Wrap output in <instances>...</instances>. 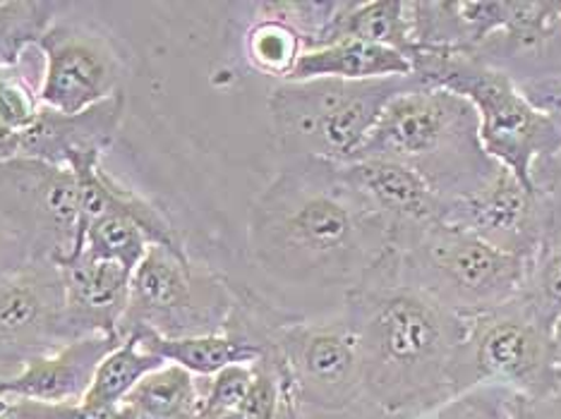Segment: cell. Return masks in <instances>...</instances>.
I'll list each match as a JSON object with an SVG mask.
<instances>
[{
	"instance_id": "cell-1",
	"label": "cell",
	"mask_w": 561,
	"mask_h": 419,
	"mask_svg": "<svg viewBox=\"0 0 561 419\" xmlns=\"http://www.w3.org/2000/svg\"><path fill=\"white\" fill-rule=\"evenodd\" d=\"M248 240L272 281L348 295L393 247V228L343 181L336 163L288 159L254 199Z\"/></svg>"
},
{
	"instance_id": "cell-2",
	"label": "cell",
	"mask_w": 561,
	"mask_h": 419,
	"mask_svg": "<svg viewBox=\"0 0 561 419\" xmlns=\"http://www.w3.org/2000/svg\"><path fill=\"white\" fill-rule=\"evenodd\" d=\"M358 338L363 393L391 415H415L466 388L468 316L401 281L393 247L343 310Z\"/></svg>"
},
{
	"instance_id": "cell-3",
	"label": "cell",
	"mask_w": 561,
	"mask_h": 419,
	"mask_svg": "<svg viewBox=\"0 0 561 419\" xmlns=\"http://www.w3.org/2000/svg\"><path fill=\"white\" fill-rule=\"evenodd\" d=\"M478 130V113L466 98L449 89L417 84L389 101L351 161H399L451 205L478 193L500 168L484 154Z\"/></svg>"
},
{
	"instance_id": "cell-4",
	"label": "cell",
	"mask_w": 561,
	"mask_h": 419,
	"mask_svg": "<svg viewBox=\"0 0 561 419\" xmlns=\"http://www.w3.org/2000/svg\"><path fill=\"white\" fill-rule=\"evenodd\" d=\"M411 62L427 86L449 89L473 106L484 154L535 189L533 168L561 147V120L473 50L417 48Z\"/></svg>"
},
{
	"instance_id": "cell-5",
	"label": "cell",
	"mask_w": 561,
	"mask_h": 419,
	"mask_svg": "<svg viewBox=\"0 0 561 419\" xmlns=\"http://www.w3.org/2000/svg\"><path fill=\"white\" fill-rule=\"evenodd\" d=\"M393 252L401 281L458 316H478L518 300L530 266L446 221L393 233Z\"/></svg>"
},
{
	"instance_id": "cell-6",
	"label": "cell",
	"mask_w": 561,
	"mask_h": 419,
	"mask_svg": "<svg viewBox=\"0 0 561 419\" xmlns=\"http://www.w3.org/2000/svg\"><path fill=\"white\" fill-rule=\"evenodd\" d=\"M417 84H425L417 74L367 82H280L270 96L274 137L286 159L348 163L389 101Z\"/></svg>"
},
{
	"instance_id": "cell-7",
	"label": "cell",
	"mask_w": 561,
	"mask_h": 419,
	"mask_svg": "<svg viewBox=\"0 0 561 419\" xmlns=\"http://www.w3.org/2000/svg\"><path fill=\"white\" fill-rule=\"evenodd\" d=\"M238 283L193 261L190 254L149 247L130 281V304L121 324V338L151 334L190 338L226 334L236 310Z\"/></svg>"
},
{
	"instance_id": "cell-8",
	"label": "cell",
	"mask_w": 561,
	"mask_h": 419,
	"mask_svg": "<svg viewBox=\"0 0 561 419\" xmlns=\"http://www.w3.org/2000/svg\"><path fill=\"white\" fill-rule=\"evenodd\" d=\"M461 370L466 386L496 381L526 398L557 396L561 386L552 326L530 310L523 295L500 310L468 316Z\"/></svg>"
},
{
	"instance_id": "cell-9",
	"label": "cell",
	"mask_w": 561,
	"mask_h": 419,
	"mask_svg": "<svg viewBox=\"0 0 561 419\" xmlns=\"http://www.w3.org/2000/svg\"><path fill=\"white\" fill-rule=\"evenodd\" d=\"M80 181L70 168L39 159L0 161V223L30 245L36 259L66 261L78 254Z\"/></svg>"
},
{
	"instance_id": "cell-10",
	"label": "cell",
	"mask_w": 561,
	"mask_h": 419,
	"mask_svg": "<svg viewBox=\"0 0 561 419\" xmlns=\"http://www.w3.org/2000/svg\"><path fill=\"white\" fill-rule=\"evenodd\" d=\"M272 348L290 379L302 408L341 412L363 393L358 338L346 316L331 322L296 319L272 336Z\"/></svg>"
},
{
	"instance_id": "cell-11",
	"label": "cell",
	"mask_w": 561,
	"mask_h": 419,
	"mask_svg": "<svg viewBox=\"0 0 561 419\" xmlns=\"http://www.w3.org/2000/svg\"><path fill=\"white\" fill-rule=\"evenodd\" d=\"M68 342L66 286L56 261L32 259L0 278V379Z\"/></svg>"
},
{
	"instance_id": "cell-12",
	"label": "cell",
	"mask_w": 561,
	"mask_h": 419,
	"mask_svg": "<svg viewBox=\"0 0 561 419\" xmlns=\"http://www.w3.org/2000/svg\"><path fill=\"white\" fill-rule=\"evenodd\" d=\"M39 50L44 54L42 106L78 116L123 92V58L106 36L78 24L56 22Z\"/></svg>"
},
{
	"instance_id": "cell-13",
	"label": "cell",
	"mask_w": 561,
	"mask_h": 419,
	"mask_svg": "<svg viewBox=\"0 0 561 419\" xmlns=\"http://www.w3.org/2000/svg\"><path fill=\"white\" fill-rule=\"evenodd\" d=\"M444 221L528 261L535 259L550 233V216L540 195L502 166L478 193L446 205Z\"/></svg>"
},
{
	"instance_id": "cell-14",
	"label": "cell",
	"mask_w": 561,
	"mask_h": 419,
	"mask_svg": "<svg viewBox=\"0 0 561 419\" xmlns=\"http://www.w3.org/2000/svg\"><path fill=\"white\" fill-rule=\"evenodd\" d=\"M125 94L121 92L78 116H66V113L42 106L39 116L27 130L10 139L8 159H39L62 168H70L72 163L89 156L104 159L111 144L116 142L125 118Z\"/></svg>"
},
{
	"instance_id": "cell-15",
	"label": "cell",
	"mask_w": 561,
	"mask_h": 419,
	"mask_svg": "<svg viewBox=\"0 0 561 419\" xmlns=\"http://www.w3.org/2000/svg\"><path fill=\"white\" fill-rule=\"evenodd\" d=\"M336 166L343 181L391 223L393 233L444 221L446 201L411 166L389 159H358Z\"/></svg>"
},
{
	"instance_id": "cell-16",
	"label": "cell",
	"mask_w": 561,
	"mask_h": 419,
	"mask_svg": "<svg viewBox=\"0 0 561 419\" xmlns=\"http://www.w3.org/2000/svg\"><path fill=\"white\" fill-rule=\"evenodd\" d=\"M66 286V328L68 338L121 336V324L130 304L133 273L116 264L94 261L78 254L60 261Z\"/></svg>"
},
{
	"instance_id": "cell-17",
	"label": "cell",
	"mask_w": 561,
	"mask_h": 419,
	"mask_svg": "<svg viewBox=\"0 0 561 419\" xmlns=\"http://www.w3.org/2000/svg\"><path fill=\"white\" fill-rule=\"evenodd\" d=\"M123 342L121 336H89L30 362L10 379H0V396L39 403H80L92 386L96 366Z\"/></svg>"
},
{
	"instance_id": "cell-18",
	"label": "cell",
	"mask_w": 561,
	"mask_h": 419,
	"mask_svg": "<svg viewBox=\"0 0 561 419\" xmlns=\"http://www.w3.org/2000/svg\"><path fill=\"white\" fill-rule=\"evenodd\" d=\"M365 42L387 46L413 58L415 44V12L413 3L403 0H373V3H341L336 18L317 36L310 50L327 48L339 42Z\"/></svg>"
},
{
	"instance_id": "cell-19",
	"label": "cell",
	"mask_w": 561,
	"mask_h": 419,
	"mask_svg": "<svg viewBox=\"0 0 561 419\" xmlns=\"http://www.w3.org/2000/svg\"><path fill=\"white\" fill-rule=\"evenodd\" d=\"M413 72V62L399 50L387 46H375L365 42H339L327 48L305 50L296 70L286 82H310V80H346L367 82L387 78H408Z\"/></svg>"
},
{
	"instance_id": "cell-20",
	"label": "cell",
	"mask_w": 561,
	"mask_h": 419,
	"mask_svg": "<svg viewBox=\"0 0 561 419\" xmlns=\"http://www.w3.org/2000/svg\"><path fill=\"white\" fill-rule=\"evenodd\" d=\"M118 410L125 419H202L204 386L178 364H163L133 388Z\"/></svg>"
},
{
	"instance_id": "cell-21",
	"label": "cell",
	"mask_w": 561,
	"mask_h": 419,
	"mask_svg": "<svg viewBox=\"0 0 561 419\" xmlns=\"http://www.w3.org/2000/svg\"><path fill=\"white\" fill-rule=\"evenodd\" d=\"M142 346L159 354L165 364H178L195 376H214L231 364H254L264 350L254 342L216 334V336H190V338H159L142 334Z\"/></svg>"
},
{
	"instance_id": "cell-22",
	"label": "cell",
	"mask_w": 561,
	"mask_h": 419,
	"mask_svg": "<svg viewBox=\"0 0 561 419\" xmlns=\"http://www.w3.org/2000/svg\"><path fill=\"white\" fill-rule=\"evenodd\" d=\"M165 362L159 354L142 346V334L125 336L118 348H113L96 366L92 386L80 400L92 410H113L130 396L133 388L147 374L161 370Z\"/></svg>"
},
{
	"instance_id": "cell-23",
	"label": "cell",
	"mask_w": 561,
	"mask_h": 419,
	"mask_svg": "<svg viewBox=\"0 0 561 419\" xmlns=\"http://www.w3.org/2000/svg\"><path fill=\"white\" fill-rule=\"evenodd\" d=\"M44 80V54L30 48L18 66L0 68V149L8 159L10 139L34 123L42 110L39 89Z\"/></svg>"
},
{
	"instance_id": "cell-24",
	"label": "cell",
	"mask_w": 561,
	"mask_h": 419,
	"mask_svg": "<svg viewBox=\"0 0 561 419\" xmlns=\"http://www.w3.org/2000/svg\"><path fill=\"white\" fill-rule=\"evenodd\" d=\"M254 10H260V15L250 24L245 39H242L245 56L257 72L286 82L305 54L302 36L284 20L266 15L260 5H254Z\"/></svg>"
},
{
	"instance_id": "cell-25",
	"label": "cell",
	"mask_w": 561,
	"mask_h": 419,
	"mask_svg": "<svg viewBox=\"0 0 561 419\" xmlns=\"http://www.w3.org/2000/svg\"><path fill=\"white\" fill-rule=\"evenodd\" d=\"M60 10V3L46 0H0V68L18 66L30 48L39 46Z\"/></svg>"
},
{
	"instance_id": "cell-26",
	"label": "cell",
	"mask_w": 561,
	"mask_h": 419,
	"mask_svg": "<svg viewBox=\"0 0 561 419\" xmlns=\"http://www.w3.org/2000/svg\"><path fill=\"white\" fill-rule=\"evenodd\" d=\"M151 243L133 219L121 211H106L89 225L82 252L94 261L116 264L121 269L135 273V269L147 257Z\"/></svg>"
},
{
	"instance_id": "cell-27",
	"label": "cell",
	"mask_w": 561,
	"mask_h": 419,
	"mask_svg": "<svg viewBox=\"0 0 561 419\" xmlns=\"http://www.w3.org/2000/svg\"><path fill=\"white\" fill-rule=\"evenodd\" d=\"M523 300L550 326L561 314V228L545 237L542 247L530 261Z\"/></svg>"
},
{
	"instance_id": "cell-28",
	"label": "cell",
	"mask_w": 561,
	"mask_h": 419,
	"mask_svg": "<svg viewBox=\"0 0 561 419\" xmlns=\"http://www.w3.org/2000/svg\"><path fill=\"white\" fill-rule=\"evenodd\" d=\"M252 366H254V379L245 400L240 403L238 412L245 419H278L280 381H278L276 366L266 352Z\"/></svg>"
},
{
	"instance_id": "cell-29",
	"label": "cell",
	"mask_w": 561,
	"mask_h": 419,
	"mask_svg": "<svg viewBox=\"0 0 561 419\" xmlns=\"http://www.w3.org/2000/svg\"><path fill=\"white\" fill-rule=\"evenodd\" d=\"M252 379V364H231L219 374H214L209 384L204 386V412L238 410L248 396Z\"/></svg>"
},
{
	"instance_id": "cell-30",
	"label": "cell",
	"mask_w": 561,
	"mask_h": 419,
	"mask_svg": "<svg viewBox=\"0 0 561 419\" xmlns=\"http://www.w3.org/2000/svg\"><path fill=\"white\" fill-rule=\"evenodd\" d=\"M439 419H512V393L478 391L444 405Z\"/></svg>"
},
{
	"instance_id": "cell-31",
	"label": "cell",
	"mask_w": 561,
	"mask_h": 419,
	"mask_svg": "<svg viewBox=\"0 0 561 419\" xmlns=\"http://www.w3.org/2000/svg\"><path fill=\"white\" fill-rule=\"evenodd\" d=\"M533 187L550 216V233L561 228V147L533 168ZM547 233V235H550Z\"/></svg>"
},
{
	"instance_id": "cell-32",
	"label": "cell",
	"mask_w": 561,
	"mask_h": 419,
	"mask_svg": "<svg viewBox=\"0 0 561 419\" xmlns=\"http://www.w3.org/2000/svg\"><path fill=\"white\" fill-rule=\"evenodd\" d=\"M32 259L36 257L32 254L30 245L24 243L18 233H12L8 225L0 223V278L18 271L20 266H24Z\"/></svg>"
},
{
	"instance_id": "cell-33",
	"label": "cell",
	"mask_w": 561,
	"mask_h": 419,
	"mask_svg": "<svg viewBox=\"0 0 561 419\" xmlns=\"http://www.w3.org/2000/svg\"><path fill=\"white\" fill-rule=\"evenodd\" d=\"M512 419H561V396L526 398L512 393Z\"/></svg>"
},
{
	"instance_id": "cell-34",
	"label": "cell",
	"mask_w": 561,
	"mask_h": 419,
	"mask_svg": "<svg viewBox=\"0 0 561 419\" xmlns=\"http://www.w3.org/2000/svg\"><path fill=\"white\" fill-rule=\"evenodd\" d=\"M552 346H554V360H557V366L561 372V314L554 319L552 324Z\"/></svg>"
},
{
	"instance_id": "cell-35",
	"label": "cell",
	"mask_w": 561,
	"mask_h": 419,
	"mask_svg": "<svg viewBox=\"0 0 561 419\" xmlns=\"http://www.w3.org/2000/svg\"><path fill=\"white\" fill-rule=\"evenodd\" d=\"M202 419H245L238 410H221V412H204Z\"/></svg>"
}]
</instances>
